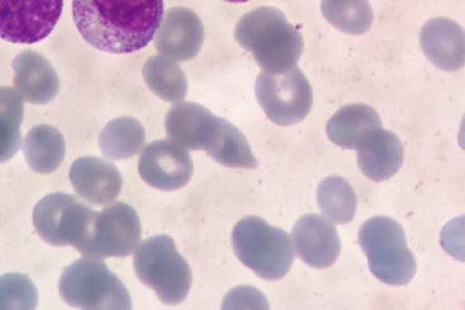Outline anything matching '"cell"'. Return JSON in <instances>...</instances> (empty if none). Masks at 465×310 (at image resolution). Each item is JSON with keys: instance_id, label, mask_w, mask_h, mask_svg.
Returning <instances> with one entry per match:
<instances>
[{"instance_id": "1", "label": "cell", "mask_w": 465, "mask_h": 310, "mask_svg": "<svg viewBox=\"0 0 465 310\" xmlns=\"http://www.w3.org/2000/svg\"><path fill=\"white\" fill-rule=\"evenodd\" d=\"M164 0H73V19L90 46L111 54L145 48L162 24Z\"/></svg>"}, {"instance_id": "2", "label": "cell", "mask_w": 465, "mask_h": 310, "mask_svg": "<svg viewBox=\"0 0 465 310\" xmlns=\"http://www.w3.org/2000/svg\"><path fill=\"white\" fill-rule=\"evenodd\" d=\"M235 40L267 73H286L303 54V36L274 6L246 13L235 27Z\"/></svg>"}, {"instance_id": "3", "label": "cell", "mask_w": 465, "mask_h": 310, "mask_svg": "<svg viewBox=\"0 0 465 310\" xmlns=\"http://www.w3.org/2000/svg\"><path fill=\"white\" fill-rule=\"evenodd\" d=\"M232 247L240 262L265 281L282 279L295 260L292 237L257 216L235 224Z\"/></svg>"}, {"instance_id": "4", "label": "cell", "mask_w": 465, "mask_h": 310, "mask_svg": "<svg viewBox=\"0 0 465 310\" xmlns=\"http://www.w3.org/2000/svg\"><path fill=\"white\" fill-rule=\"evenodd\" d=\"M137 279L149 286L164 305L183 303L193 286L190 263L177 251L169 235L145 239L133 252Z\"/></svg>"}, {"instance_id": "5", "label": "cell", "mask_w": 465, "mask_h": 310, "mask_svg": "<svg viewBox=\"0 0 465 310\" xmlns=\"http://www.w3.org/2000/svg\"><path fill=\"white\" fill-rule=\"evenodd\" d=\"M59 292L66 305L87 310H130L132 295L102 258L85 257L66 266Z\"/></svg>"}, {"instance_id": "6", "label": "cell", "mask_w": 465, "mask_h": 310, "mask_svg": "<svg viewBox=\"0 0 465 310\" xmlns=\"http://www.w3.org/2000/svg\"><path fill=\"white\" fill-rule=\"evenodd\" d=\"M358 243L368 257L370 269L387 286H406L417 273V260L407 246L406 233L400 222L376 216L364 222Z\"/></svg>"}, {"instance_id": "7", "label": "cell", "mask_w": 465, "mask_h": 310, "mask_svg": "<svg viewBox=\"0 0 465 310\" xmlns=\"http://www.w3.org/2000/svg\"><path fill=\"white\" fill-rule=\"evenodd\" d=\"M95 209L79 202L72 194L53 192L36 203L34 208V226L40 238L48 245L73 246L79 252L89 235L90 222Z\"/></svg>"}, {"instance_id": "8", "label": "cell", "mask_w": 465, "mask_h": 310, "mask_svg": "<svg viewBox=\"0 0 465 310\" xmlns=\"http://www.w3.org/2000/svg\"><path fill=\"white\" fill-rule=\"evenodd\" d=\"M256 96L265 115L280 126L300 123L312 108L310 81L297 66L286 73H261Z\"/></svg>"}, {"instance_id": "9", "label": "cell", "mask_w": 465, "mask_h": 310, "mask_svg": "<svg viewBox=\"0 0 465 310\" xmlns=\"http://www.w3.org/2000/svg\"><path fill=\"white\" fill-rule=\"evenodd\" d=\"M143 238V226L136 209L124 202L106 205L95 211L90 222L89 235L81 254L95 258L128 257L136 251Z\"/></svg>"}, {"instance_id": "10", "label": "cell", "mask_w": 465, "mask_h": 310, "mask_svg": "<svg viewBox=\"0 0 465 310\" xmlns=\"http://www.w3.org/2000/svg\"><path fill=\"white\" fill-rule=\"evenodd\" d=\"M62 12L64 0H0V38L16 44L42 42Z\"/></svg>"}, {"instance_id": "11", "label": "cell", "mask_w": 465, "mask_h": 310, "mask_svg": "<svg viewBox=\"0 0 465 310\" xmlns=\"http://www.w3.org/2000/svg\"><path fill=\"white\" fill-rule=\"evenodd\" d=\"M137 170L147 185L160 191H177L193 179L192 156L179 143L163 139L149 143L141 153Z\"/></svg>"}, {"instance_id": "12", "label": "cell", "mask_w": 465, "mask_h": 310, "mask_svg": "<svg viewBox=\"0 0 465 310\" xmlns=\"http://www.w3.org/2000/svg\"><path fill=\"white\" fill-rule=\"evenodd\" d=\"M205 29L196 13L186 6H173L164 13L155 34V46L160 54L175 62L194 59L203 49Z\"/></svg>"}, {"instance_id": "13", "label": "cell", "mask_w": 465, "mask_h": 310, "mask_svg": "<svg viewBox=\"0 0 465 310\" xmlns=\"http://www.w3.org/2000/svg\"><path fill=\"white\" fill-rule=\"evenodd\" d=\"M292 243L295 256H299L311 268H330L341 254L338 230L325 216L300 218L293 226Z\"/></svg>"}, {"instance_id": "14", "label": "cell", "mask_w": 465, "mask_h": 310, "mask_svg": "<svg viewBox=\"0 0 465 310\" xmlns=\"http://www.w3.org/2000/svg\"><path fill=\"white\" fill-rule=\"evenodd\" d=\"M70 179L79 198L90 205L115 202L124 186L122 173L115 164L96 156H83L73 162Z\"/></svg>"}, {"instance_id": "15", "label": "cell", "mask_w": 465, "mask_h": 310, "mask_svg": "<svg viewBox=\"0 0 465 310\" xmlns=\"http://www.w3.org/2000/svg\"><path fill=\"white\" fill-rule=\"evenodd\" d=\"M15 89L29 104H49L59 93V74L46 57L25 51L13 60Z\"/></svg>"}, {"instance_id": "16", "label": "cell", "mask_w": 465, "mask_h": 310, "mask_svg": "<svg viewBox=\"0 0 465 310\" xmlns=\"http://www.w3.org/2000/svg\"><path fill=\"white\" fill-rule=\"evenodd\" d=\"M420 43L430 63L443 72H458L464 66V30L453 19H430L421 29Z\"/></svg>"}, {"instance_id": "17", "label": "cell", "mask_w": 465, "mask_h": 310, "mask_svg": "<svg viewBox=\"0 0 465 310\" xmlns=\"http://www.w3.org/2000/svg\"><path fill=\"white\" fill-rule=\"evenodd\" d=\"M215 113L201 104L190 102H175L166 115L167 136L185 150H203L216 125Z\"/></svg>"}, {"instance_id": "18", "label": "cell", "mask_w": 465, "mask_h": 310, "mask_svg": "<svg viewBox=\"0 0 465 310\" xmlns=\"http://www.w3.org/2000/svg\"><path fill=\"white\" fill-rule=\"evenodd\" d=\"M357 151L360 170L377 183L394 177L404 162V147L400 139L383 128L372 132Z\"/></svg>"}, {"instance_id": "19", "label": "cell", "mask_w": 465, "mask_h": 310, "mask_svg": "<svg viewBox=\"0 0 465 310\" xmlns=\"http://www.w3.org/2000/svg\"><path fill=\"white\" fill-rule=\"evenodd\" d=\"M381 128L382 119L376 109L368 104H349L329 120L327 136L338 147L357 150Z\"/></svg>"}, {"instance_id": "20", "label": "cell", "mask_w": 465, "mask_h": 310, "mask_svg": "<svg viewBox=\"0 0 465 310\" xmlns=\"http://www.w3.org/2000/svg\"><path fill=\"white\" fill-rule=\"evenodd\" d=\"M203 150L221 166L233 169L257 168L256 156L252 155L245 134L226 119L218 117L213 134Z\"/></svg>"}, {"instance_id": "21", "label": "cell", "mask_w": 465, "mask_h": 310, "mask_svg": "<svg viewBox=\"0 0 465 310\" xmlns=\"http://www.w3.org/2000/svg\"><path fill=\"white\" fill-rule=\"evenodd\" d=\"M65 139L54 126H34L25 139V158L36 173H51L65 160Z\"/></svg>"}, {"instance_id": "22", "label": "cell", "mask_w": 465, "mask_h": 310, "mask_svg": "<svg viewBox=\"0 0 465 310\" xmlns=\"http://www.w3.org/2000/svg\"><path fill=\"white\" fill-rule=\"evenodd\" d=\"M143 76L149 89L164 102L175 104L185 100L188 81L175 60L166 55H153L143 63Z\"/></svg>"}, {"instance_id": "23", "label": "cell", "mask_w": 465, "mask_h": 310, "mask_svg": "<svg viewBox=\"0 0 465 310\" xmlns=\"http://www.w3.org/2000/svg\"><path fill=\"white\" fill-rule=\"evenodd\" d=\"M98 143L104 156L111 160H128L143 151L145 130L139 120L119 117L103 128Z\"/></svg>"}, {"instance_id": "24", "label": "cell", "mask_w": 465, "mask_h": 310, "mask_svg": "<svg viewBox=\"0 0 465 310\" xmlns=\"http://www.w3.org/2000/svg\"><path fill=\"white\" fill-rule=\"evenodd\" d=\"M317 203L333 224H349L357 215V194L347 179L327 177L317 186Z\"/></svg>"}, {"instance_id": "25", "label": "cell", "mask_w": 465, "mask_h": 310, "mask_svg": "<svg viewBox=\"0 0 465 310\" xmlns=\"http://www.w3.org/2000/svg\"><path fill=\"white\" fill-rule=\"evenodd\" d=\"M25 100L16 90L0 87V164L13 160L21 149Z\"/></svg>"}, {"instance_id": "26", "label": "cell", "mask_w": 465, "mask_h": 310, "mask_svg": "<svg viewBox=\"0 0 465 310\" xmlns=\"http://www.w3.org/2000/svg\"><path fill=\"white\" fill-rule=\"evenodd\" d=\"M321 8L334 29L349 35H363L374 21L370 0H322Z\"/></svg>"}, {"instance_id": "27", "label": "cell", "mask_w": 465, "mask_h": 310, "mask_svg": "<svg viewBox=\"0 0 465 310\" xmlns=\"http://www.w3.org/2000/svg\"><path fill=\"white\" fill-rule=\"evenodd\" d=\"M38 305V290L19 273L0 276V310H32Z\"/></svg>"}, {"instance_id": "28", "label": "cell", "mask_w": 465, "mask_h": 310, "mask_svg": "<svg viewBox=\"0 0 465 310\" xmlns=\"http://www.w3.org/2000/svg\"><path fill=\"white\" fill-rule=\"evenodd\" d=\"M226 2H231V4H245L248 0H226Z\"/></svg>"}]
</instances>
